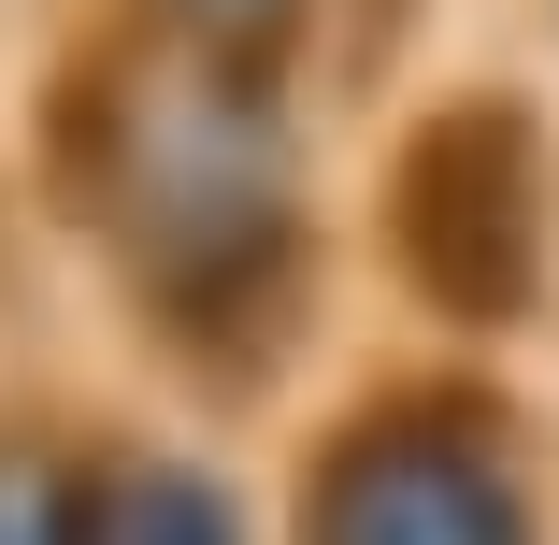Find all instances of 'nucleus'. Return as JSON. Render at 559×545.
Wrapping results in <instances>:
<instances>
[{
	"mask_svg": "<svg viewBox=\"0 0 559 545\" xmlns=\"http://www.w3.org/2000/svg\"><path fill=\"white\" fill-rule=\"evenodd\" d=\"M330 545H516L502 488L474 460H444V446H388L345 474V502H330Z\"/></svg>",
	"mask_w": 559,
	"mask_h": 545,
	"instance_id": "obj_1",
	"label": "nucleus"
},
{
	"mask_svg": "<svg viewBox=\"0 0 559 545\" xmlns=\"http://www.w3.org/2000/svg\"><path fill=\"white\" fill-rule=\"evenodd\" d=\"M116 545H230V517H215L187 474H144V488H130V517H116Z\"/></svg>",
	"mask_w": 559,
	"mask_h": 545,
	"instance_id": "obj_2",
	"label": "nucleus"
},
{
	"mask_svg": "<svg viewBox=\"0 0 559 545\" xmlns=\"http://www.w3.org/2000/svg\"><path fill=\"white\" fill-rule=\"evenodd\" d=\"M0 545H72V517H58V474H44V460H0Z\"/></svg>",
	"mask_w": 559,
	"mask_h": 545,
	"instance_id": "obj_3",
	"label": "nucleus"
}]
</instances>
